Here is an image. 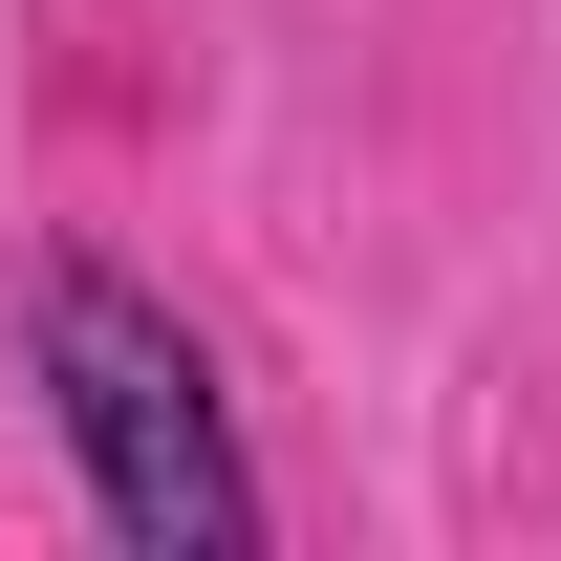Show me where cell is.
<instances>
[{"mask_svg":"<svg viewBox=\"0 0 561 561\" xmlns=\"http://www.w3.org/2000/svg\"><path fill=\"white\" fill-rule=\"evenodd\" d=\"M44 411H66L108 540H151V561H238L260 540V476H238V432H216V367H195V324H173L151 280L44 260Z\"/></svg>","mask_w":561,"mask_h":561,"instance_id":"obj_1","label":"cell"}]
</instances>
